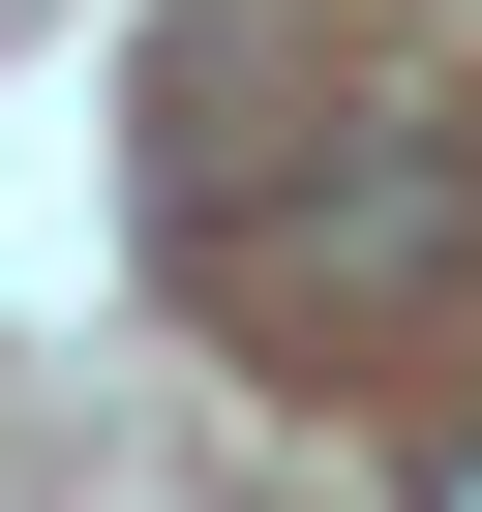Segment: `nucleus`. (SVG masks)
Instances as JSON below:
<instances>
[{
    "instance_id": "f257e3e1",
    "label": "nucleus",
    "mask_w": 482,
    "mask_h": 512,
    "mask_svg": "<svg viewBox=\"0 0 482 512\" xmlns=\"http://www.w3.org/2000/svg\"><path fill=\"white\" fill-rule=\"evenodd\" d=\"M452 241H482V151H452V121H332L272 211L211 241V272H241V332H392Z\"/></svg>"
},
{
    "instance_id": "f03ea898",
    "label": "nucleus",
    "mask_w": 482,
    "mask_h": 512,
    "mask_svg": "<svg viewBox=\"0 0 482 512\" xmlns=\"http://www.w3.org/2000/svg\"><path fill=\"white\" fill-rule=\"evenodd\" d=\"M422 512H482V422H452V452H422Z\"/></svg>"
}]
</instances>
